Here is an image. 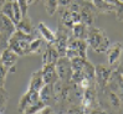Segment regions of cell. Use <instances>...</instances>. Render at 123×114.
Returning <instances> with one entry per match:
<instances>
[{
    "mask_svg": "<svg viewBox=\"0 0 123 114\" xmlns=\"http://www.w3.org/2000/svg\"><path fill=\"white\" fill-rule=\"evenodd\" d=\"M86 41H87V45L97 53L106 52L110 47V39L107 37L106 32L98 27L90 26Z\"/></svg>",
    "mask_w": 123,
    "mask_h": 114,
    "instance_id": "obj_1",
    "label": "cell"
},
{
    "mask_svg": "<svg viewBox=\"0 0 123 114\" xmlns=\"http://www.w3.org/2000/svg\"><path fill=\"white\" fill-rule=\"evenodd\" d=\"M87 41L83 39H76L71 35L68 39V44H67V51H66V57L67 58H74L76 56H81V57H87Z\"/></svg>",
    "mask_w": 123,
    "mask_h": 114,
    "instance_id": "obj_2",
    "label": "cell"
},
{
    "mask_svg": "<svg viewBox=\"0 0 123 114\" xmlns=\"http://www.w3.org/2000/svg\"><path fill=\"white\" fill-rule=\"evenodd\" d=\"M56 37H55V42L54 45L57 50L60 56H66V51H67V44H68V39H70V27L65 26L62 23L57 27V31L55 32Z\"/></svg>",
    "mask_w": 123,
    "mask_h": 114,
    "instance_id": "obj_3",
    "label": "cell"
},
{
    "mask_svg": "<svg viewBox=\"0 0 123 114\" xmlns=\"http://www.w3.org/2000/svg\"><path fill=\"white\" fill-rule=\"evenodd\" d=\"M55 67H56V72L59 74V78L61 81L70 83L71 80V76H72V67H71V61L70 58H67L66 56H60L57 62L55 63Z\"/></svg>",
    "mask_w": 123,
    "mask_h": 114,
    "instance_id": "obj_4",
    "label": "cell"
},
{
    "mask_svg": "<svg viewBox=\"0 0 123 114\" xmlns=\"http://www.w3.org/2000/svg\"><path fill=\"white\" fill-rule=\"evenodd\" d=\"M111 73H112L111 66H107V65L95 66V82H96L97 88L102 89L106 87Z\"/></svg>",
    "mask_w": 123,
    "mask_h": 114,
    "instance_id": "obj_5",
    "label": "cell"
},
{
    "mask_svg": "<svg viewBox=\"0 0 123 114\" xmlns=\"http://www.w3.org/2000/svg\"><path fill=\"white\" fill-rule=\"evenodd\" d=\"M107 88L117 94L121 98V101H123V77L118 69L112 71L110 80L107 82Z\"/></svg>",
    "mask_w": 123,
    "mask_h": 114,
    "instance_id": "obj_6",
    "label": "cell"
},
{
    "mask_svg": "<svg viewBox=\"0 0 123 114\" xmlns=\"http://www.w3.org/2000/svg\"><path fill=\"white\" fill-rule=\"evenodd\" d=\"M78 1L81 5V23L87 26H92L96 16V8L87 0H78Z\"/></svg>",
    "mask_w": 123,
    "mask_h": 114,
    "instance_id": "obj_7",
    "label": "cell"
},
{
    "mask_svg": "<svg viewBox=\"0 0 123 114\" xmlns=\"http://www.w3.org/2000/svg\"><path fill=\"white\" fill-rule=\"evenodd\" d=\"M19 57L20 56L15 51H12L10 47L4 48L0 52V61H1V63L5 67L9 68V72H14L15 71V66L19 61Z\"/></svg>",
    "mask_w": 123,
    "mask_h": 114,
    "instance_id": "obj_8",
    "label": "cell"
},
{
    "mask_svg": "<svg viewBox=\"0 0 123 114\" xmlns=\"http://www.w3.org/2000/svg\"><path fill=\"white\" fill-rule=\"evenodd\" d=\"M37 101H40V93H39V92L27 89V92H25V93L23 94V97L20 98L18 110L20 113H25L27 107H30L31 104L36 103Z\"/></svg>",
    "mask_w": 123,
    "mask_h": 114,
    "instance_id": "obj_9",
    "label": "cell"
},
{
    "mask_svg": "<svg viewBox=\"0 0 123 114\" xmlns=\"http://www.w3.org/2000/svg\"><path fill=\"white\" fill-rule=\"evenodd\" d=\"M122 52H123V45L121 44V42H116V44H113V45H110L108 50L106 51L108 66L113 67L116 63L121 60Z\"/></svg>",
    "mask_w": 123,
    "mask_h": 114,
    "instance_id": "obj_10",
    "label": "cell"
},
{
    "mask_svg": "<svg viewBox=\"0 0 123 114\" xmlns=\"http://www.w3.org/2000/svg\"><path fill=\"white\" fill-rule=\"evenodd\" d=\"M59 52L54 44H46L42 52V65H55L59 60Z\"/></svg>",
    "mask_w": 123,
    "mask_h": 114,
    "instance_id": "obj_11",
    "label": "cell"
},
{
    "mask_svg": "<svg viewBox=\"0 0 123 114\" xmlns=\"http://www.w3.org/2000/svg\"><path fill=\"white\" fill-rule=\"evenodd\" d=\"M40 99L44 102L46 105H54L57 104L56 103V98H55V93H54V84L50 83H45V86L40 89Z\"/></svg>",
    "mask_w": 123,
    "mask_h": 114,
    "instance_id": "obj_12",
    "label": "cell"
},
{
    "mask_svg": "<svg viewBox=\"0 0 123 114\" xmlns=\"http://www.w3.org/2000/svg\"><path fill=\"white\" fill-rule=\"evenodd\" d=\"M15 31H16V26L14 24V21L10 17L0 12V32L5 35L8 39H10V36Z\"/></svg>",
    "mask_w": 123,
    "mask_h": 114,
    "instance_id": "obj_13",
    "label": "cell"
},
{
    "mask_svg": "<svg viewBox=\"0 0 123 114\" xmlns=\"http://www.w3.org/2000/svg\"><path fill=\"white\" fill-rule=\"evenodd\" d=\"M41 72H42V78H44L45 83L54 84L57 80H59V74L56 72L55 65H42Z\"/></svg>",
    "mask_w": 123,
    "mask_h": 114,
    "instance_id": "obj_14",
    "label": "cell"
},
{
    "mask_svg": "<svg viewBox=\"0 0 123 114\" xmlns=\"http://www.w3.org/2000/svg\"><path fill=\"white\" fill-rule=\"evenodd\" d=\"M44 86H45V82H44V78H42V72H41V69H39L31 74L30 83H29V89L40 92V89Z\"/></svg>",
    "mask_w": 123,
    "mask_h": 114,
    "instance_id": "obj_15",
    "label": "cell"
},
{
    "mask_svg": "<svg viewBox=\"0 0 123 114\" xmlns=\"http://www.w3.org/2000/svg\"><path fill=\"white\" fill-rule=\"evenodd\" d=\"M15 26H16V30L23 31L25 34H36L35 28L32 26V23H31V17L29 16V14H27V15H24L23 17H21L20 21Z\"/></svg>",
    "mask_w": 123,
    "mask_h": 114,
    "instance_id": "obj_16",
    "label": "cell"
},
{
    "mask_svg": "<svg viewBox=\"0 0 123 114\" xmlns=\"http://www.w3.org/2000/svg\"><path fill=\"white\" fill-rule=\"evenodd\" d=\"M88 28H90V26H87L86 24L81 23V21H80V23H76V24L72 25V27H71L72 36L76 37V39H83V40H86Z\"/></svg>",
    "mask_w": 123,
    "mask_h": 114,
    "instance_id": "obj_17",
    "label": "cell"
},
{
    "mask_svg": "<svg viewBox=\"0 0 123 114\" xmlns=\"http://www.w3.org/2000/svg\"><path fill=\"white\" fill-rule=\"evenodd\" d=\"M37 30H39L40 35L42 36V39H44L47 44H54V42H55V37H56L55 32L50 27H47L44 23H39Z\"/></svg>",
    "mask_w": 123,
    "mask_h": 114,
    "instance_id": "obj_18",
    "label": "cell"
},
{
    "mask_svg": "<svg viewBox=\"0 0 123 114\" xmlns=\"http://www.w3.org/2000/svg\"><path fill=\"white\" fill-rule=\"evenodd\" d=\"M92 5L96 8V10H98L99 12H110L114 10V5L108 4L106 0H91Z\"/></svg>",
    "mask_w": 123,
    "mask_h": 114,
    "instance_id": "obj_19",
    "label": "cell"
},
{
    "mask_svg": "<svg viewBox=\"0 0 123 114\" xmlns=\"http://www.w3.org/2000/svg\"><path fill=\"white\" fill-rule=\"evenodd\" d=\"M10 101V96L4 88V86H0V114L4 113L6 109L8 102Z\"/></svg>",
    "mask_w": 123,
    "mask_h": 114,
    "instance_id": "obj_20",
    "label": "cell"
},
{
    "mask_svg": "<svg viewBox=\"0 0 123 114\" xmlns=\"http://www.w3.org/2000/svg\"><path fill=\"white\" fill-rule=\"evenodd\" d=\"M71 67H72V71H82L85 63H86V60L85 57H81V56H76L74 58H71Z\"/></svg>",
    "mask_w": 123,
    "mask_h": 114,
    "instance_id": "obj_21",
    "label": "cell"
},
{
    "mask_svg": "<svg viewBox=\"0 0 123 114\" xmlns=\"http://www.w3.org/2000/svg\"><path fill=\"white\" fill-rule=\"evenodd\" d=\"M82 72H83L85 77L87 78V80L95 81V66H93L91 62L86 61L85 66H83V68H82Z\"/></svg>",
    "mask_w": 123,
    "mask_h": 114,
    "instance_id": "obj_22",
    "label": "cell"
},
{
    "mask_svg": "<svg viewBox=\"0 0 123 114\" xmlns=\"http://www.w3.org/2000/svg\"><path fill=\"white\" fill-rule=\"evenodd\" d=\"M57 8H59L57 0H45V9H46V12L49 15H54L57 10Z\"/></svg>",
    "mask_w": 123,
    "mask_h": 114,
    "instance_id": "obj_23",
    "label": "cell"
},
{
    "mask_svg": "<svg viewBox=\"0 0 123 114\" xmlns=\"http://www.w3.org/2000/svg\"><path fill=\"white\" fill-rule=\"evenodd\" d=\"M1 14L6 15L8 17H10L11 20L14 19V8H12V1L11 0H6L3 9H1Z\"/></svg>",
    "mask_w": 123,
    "mask_h": 114,
    "instance_id": "obj_24",
    "label": "cell"
},
{
    "mask_svg": "<svg viewBox=\"0 0 123 114\" xmlns=\"http://www.w3.org/2000/svg\"><path fill=\"white\" fill-rule=\"evenodd\" d=\"M44 105H46V104H45V103H44V102H42L41 99H40V101H37L36 103L31 104L30 107H27V108H26V110H25V113H26V114H34V113H39V112L42 109V107H44Z\"/></svg>",
    "mask_w": 123,
    "mask_h": 114,
    "instance_id": "obj_25",
    "label": "cell"
},
{
    "mask_svg": "<svg viewBox=\"0 0 123 114\" xmlns=\"http://www.w3.org/2000/svg\"><path fill=\"white\" fill-rule=\"evenodd\" d=\"M113 12L116 14V17H117V20L119 21H123V1H119L114 5V10Z\"/></svg>",
    "mask_w": 123,
    "mask_h": 114,
    "instance_id": "obj_26",
    "label": "cell"
},
{
    "mask_svg": "<svg viewBox=\"0 0 123 114\" xmlns=\"http://www.w3.org/2000/svg\"><path fill=\"white\" fill-rule=\"evenodd\" d=\"M8 73H9V68L5 67L1 63V61H0V86H4Z\"/></svg>",
    "mask_w": 123,
    "mask_h": 114,
    "instance_id": "obj_27",
    "label": "cell"
},
{
    "mask_svg": "<svg viewBox=\"0 0 123 114\" xmlns=\"http://www.w3.org/2000/svg\"><path fill=\"white\" fill-rule=\"evenodd\" d=\"M18 4L20 5V9H21V14L24 15H27V9H29V4H27V0H16Z\"/></svg>",
    "mask_w": 123,
    "mask_h": 114,
    "instance_id": "obj_28",
    "label": "cell"
},
{
    "mask_svg": "<svg viewBox=\"0 0 123 114\" xmlns=\"http://www.w3.org/2000/svg\"><path fill=\"white\" fill-rule=\"evenodd\" d=\"M8 45H9V39L0 32V52H1L4 48L8 47Z\"/></svg>",
    "mask_w": 123,
    "mask_h": 114,
    "instance_id": "obj_29",
    "label": "cell"
},
{
    "mask_svg": "<svg viewBox=\"0 0 123 114\" xmlns=\"http://www.w3.org/2000/svg\"><path fill=\"white\" fill-rule=\"evenodd\" d=\"M52 113H55V109L51 105H44L42 109L39 112V114H52Z\"/></svg>",
    "mask_w": 123,
    "mask_h": 114,
    "instance_id": "obj_30",
    "label": "cell"
},
{
    "mask_svg": "<svg viewBox=\"0 0 123 114\" xmlns=\"http://www.w3.org/2000/svg\"><path fill=\"white\" fill-rule=\"evenodd\" d=\"M57 3H59V6L67 8V6H70V4L72 3V0H57Z\"/></svg>",
    "mask_w": 123,
    "mask_h": 114,
    "instance_id": "obj_31",
    "label": "cell"
},
{
    "mask_svg": "<svg viewBox=\"0 0 123 114\" xmlns=\"http://www.w3.org/2000/svg\"><path fill=\"white\" fill-rule=\"evenodd\" d=\"M106 1H107L108 4H111V5H116V4L119 1V0H106Z\"/></svg>",
    "mask_w": 123,
    "mask_h": 114,
    "instance_id": "obj_32",
    "label": "cell"
},
{
    "mask_svg": "<svg viewBox=\"0 0 123 114\" xmlns=\"http://www.w3.org/2000/svg\"><path fill=\"white\" fill-rule=\"evenodd\" d=\"M5 1H6V0H0V12H1V9H3V6H4Z\"/></svg>",
    "mask_w": 123,
    "mask_h": 114,
    "instance_id": "obj_33",
    "label": "cell"
},
{
    "mask_svg": "<svg viewBox=\"0 0 123 114\" xmlns=\"http://www.w3.org/2000/svg\"><path fill=\"white\" fill-rule=\"evenodd\" d=\"M37 0H27V4L29 5H31V4H34V3H36Z\"/></svg>",
    "mask_w": 123,
    "mask_h": 114,
    "instance_id": "obj_34",
    "label": "cell"
},
{
    "mask_svg": "<svg viewBox=\"0 0 123 114\" xmlns=\"http://www.w3.org/2000/svg\"><path fill=\"white\" fill-rule=\"evenodd\" d=\"M118 71L121 72V74H122V77H123V66H121V67L118 68Z\"/></svg>",
    "mask_w": 123,
    "mask_h": 114,
    "instance_id": "obj_35",
    "label": "cell"
},
{
    "mask_svg": "<svg viewBox=\"0 0 123 114\" xmlns=\"http://www.w3.org/2000/svg\"><path fill=\"white\" fill-rule=\"evenodd\" d=\"M121 109H122V113H123V101H122V103H121Z\"/></svg>",
    "mask_w": 123,
    "mask_h": 114,
    "instance_id": "obj_36",
    "label": "cell"
},
{
    "mask_svg": "<svg viewBox=\"0 0 123 114\" xmlns=\"http://www.w3.org/2000/svg\"><path fill=\"white\" fill-rule=\"evenodd\" d=\"M11 1H14V0H11Z\"/></svg>",
    "mask_w": 123,
    "mask_h": 114,
    "instance_id": "obj_37",
    "label": "cell"
}]
</instances>
